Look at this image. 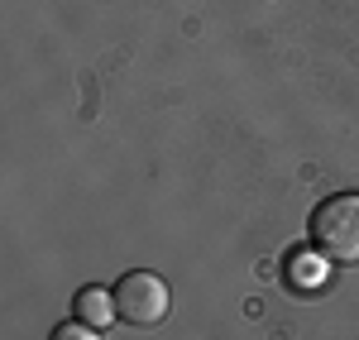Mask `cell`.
<instances>
[{"mask_svg": "<svg viewBox=\"0 0 359 340\" xmlns=\"http://www.w3.org/2000/svg\"><path fill=\"white\" fill-rule=\"evenodd\" d=\"M72 312H77V321H86L91 331H106L115 316V292H106V287H82L77 292V302H72Z\"/></svg>", "mask_w": 359, "mask_h": 340, "instance_id": "3957f363", "label": "cell"}, {"mask_svg": "<svg viewBox=\"0 0 359 340\" xmlns=\"http://www.w3.org/2000/svg\"><path fill=\"white\" fill-rule=\"evenodd\" d=\"M311 250L331 264H359V192L326 197L311 211Z\"/></svg>", "mask_w": 359, "mask_h": 340, "instance_id": "6da1fadb", "label": "cell"}, {"mask_svg": "<svg viewBox=\"0 0 359 340\" xmlns=\"http://www.w3.org/2000/svg\"><path fill=\"white\" fill-rule=\"evenodd\" d=\"M48 340H101V331H91L86 321H77V316H72V321L53 326V336H48Z\"/></svg>", "mask_w": 359, "mask_h": 340, "instance_id": "277c9868", "label": "cell"}, {"mask_svg": "<svg viewBox=\"0 0 359 340\" xmlns=\"http://www.w3.org/2000/svg\"><path fill=\"white\" fill-rule=\"evenodd\" d=\"M168 307H172V292L158 273H125L120 283H115V312L125 326H135V331H154V326H163L168 321Z\"/></svg>", "mask_w": 359, "mask_h": 340, "instance_id": "7a4b0ae2", "label": "cell"}]
</instances>
